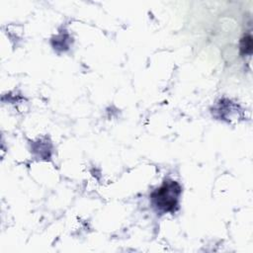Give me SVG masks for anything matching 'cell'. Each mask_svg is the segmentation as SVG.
Instances as JSON below:
<instances>
[{
	"label": "cell",
	"instance_id": "6da1fadb",
	"mask_svg": "<svg viewBox=\"0 0 253 253\" xmlns=\"http://www.w3.org/2000/svg\"><path fill=\"white\" fill-rule=\"evenodd\" d=\"M181 186L172 180L165 181L158 189L150 195L155 207L164 212H173L178 207L179 197L181 195Z\"/></svg>",
	"mask_w": 253,
	"mask_h": 253
},
{
	"label": "cell",
	"instance_id": "7a4b0ae2",
	"mask_svg": "<svg viewBox=\"0 0 253 253\" xmlns=\"http://www.w3.org/2000/svg\"><path fill=\"white\" fill-rule=\"evenodd\" d=\"M252 47H253V42H252L251 35L248 34V35L243 36L240 40V52H241V54H243V55L251 54Z\"/></svg>",
	"mask_w": 253,
	"mask_h": 253
}]
</instances>
